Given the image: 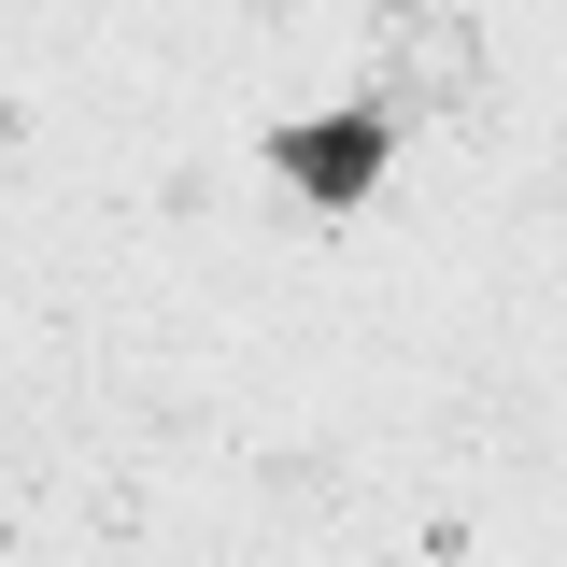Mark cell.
I'll return each instance as SVG.
<instances>
[{
	"label": "cell",
	"mask_w": 567,
	"mask_h": 567,
	"mask_svg": "<svg viewBox=\"0 0 567 567\" xmlns=\"http://www.w3.org/2000/svg\"><path fill=\"white\" fill-rule=\"evenodd\" d=\"M270 171H284L312 213H354L383 171H398V114H383V100H354V114H298V128H270Z\"/></svg>",
	"instance_id": "6da1fadb"
},
{
	"label": "cell",
	"mask_w": 567,
	"mask_h": 567,
	"mask_svg": "<svg viewBox=\"0 0 567 567\" xmlns=\"http://www.w3.org/2000/svg\"><path fill=\"white\" fill-rule=\"evenodd\" d=\"M327 483H341V468H327V454H298V468H270V511H284V525H312Z\"/></svg>",
	"instance_id": "7a4b0ae2"
},
{
	"label": "cell",
	"mask_w": 567,
	"mask_h": 567,
	"mask_svg": "<svg viewBox=\"0 0 567 567\" xmlns=\"http://www.w3.org/2000/svg\"><path fill=\"white\" fill-rule=\"evenodd\" d=\"M369 14H425V0H369Z\"/></svg>",
	"instance_id": "3957f363"
},
{
	"label": "cell",
	"mask_w": 567,
	"mask_h": 567,
	"mask_svg": "<svg viewBox=\"0 0 567 567\" xmlns=\"http://www.w3.org/2000/svg\"><path fill=\"white\" fill-rule=\"evenodd\" d=\"M256 14H284V0H256Z\"/></svg>",
	"instance_id": "277c9868"
}]
</instances>
